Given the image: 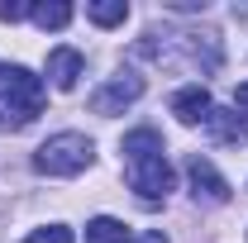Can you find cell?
Returning a JSON list of instances; mask_svg holds the SVG:
<instances>
[{
	"label": "cell",
	"mask_w": 248,
	"mask_h": 243,
	"mask_svg": "<svg viewBox=\"0 0 248 243\" xmlns=\"http://www.w3.org/2000/svg\"><path fill=\"white\" fill-rule=\"evenodd\" d=\"M43 110V81L24 67H0V129H24Z\"/></svg>",
	"instance_id": "1"
},
{
	"label": "cell",
	"mask_w": 248,
	"mask_h": 243,
	"mask_svg": "<svg viewBox=\"0 0 248 243\" xmlns=\"http://www.w3.org/2000/svg\"><path fill=\"white\" fill-rule=\"evenodd\" d=\"M91 162V138L86 134H53L43 148L33 152V167L48 177H77Z\"/></svg>",
	"instance_id": "2"
},
{
	"label": "cell",
	"mask_w": 248,
	"mask_h": 243,
	"mask_svg": "<svg viewBox=\"0 0 248 243\" xmlns=\"http://www.w3.org/2000/svg\"><path fill=\"white\" fill-rule=\"evenodd\" d=\"M139 95H143V76L124 72V76H110V81L91 95V110H95V115H120L124 105H134Z\"/></svg>",
	"instance_id": "3"
},
{
	"label": "cell",
	"mask_w": 248,
	"mask_h": 243,
	"mask_svg": "<svg viewBox=\"0 0 248 243\" xmlns=\"http://www.w3.org/2000/svg\"><path fill=\"white\" fill-rule=\"evenodd\" d=\"M129 186L143 196V200H162L172 191V167L162 157H148V162H129Z\"/></svg>",
	"instance_id": "4"
},
{
	"label": "cell",
	"mask_w": 248,
	"mask_h": 243,
	"mask_svg": "<svg viewBox=\"0 0 248 243\" xmlns=\"http://www.w3.org/2000/svg\"><path fill=\"white\" fill-rule=\"evenodd\" d=\"M186 177L196 186V200H205V205H224V200H229V182L219 177L205 157H191V162H186Z\"/></svg>",
	"instance_id": "5"
},
{
	"label": "cell",
	"mask_w": 248,
	"mask_h": 243,
	"mask_svg": "<svg viewBox=\"0 0 248 243\" xmlns=\"http://www.w3.org/2000/svg\"><path fill=\"white\" fill-rule=\"evenodd\" d=\"M210 110H215V105H210V91H205V86H186V91L172 95V115L182 124H205Z\"/></svg>",
	"instance_id": "6"
},
{
	"label": "cell",
	"mask_w": 248,
	"mask_h": 243,
	"mask_svg": "<svg viewBox=\"0 0 248 243\" xmlns=\"http://www.w3.org/2000/svg\"><path fill=\"white\" fill-rule=\"evenodd\" d=\"M81 67H86V62H81L77 48H53V53H48V76H53L58 91H72V86H77Z\"/></svg>",
	"instance_id": "7"
},
{
	"label": "cell",
	"mask_w": 248,
	"mask_h": 243,
	"mask_svg": "<svg viewBox=\"0 0 248 243\" xmlns=\"http://www.w3.org/2000/svg\"><path fill=\"white\" fill-rule=\"evenodd\" d=\"M205 129H210V138H219V143H248V124L234 115V110H210L205 115Z\"/></svg>",
	"instance_id": "8"
},
{
	"label": "cell",
	"mask_w": 248,
	"mask_h": 243,
	"mask_svg": "<svg viewBox=\"0 0 248 243\" xmlns=\"http://www.w3.org/2000/svg\"><path fill=\"white\" fill-rule=\"evenodd\" d=\"M124 157H129V162L162 157V134H157V129H134V134H124Z\"/></svg>",
	"instance_id": "9"
},
{
	"label": "cell",
	"mask_w": 248,
	"mask_h": 243,
	"mask_svg": "<svg viewBox=\"0 0 248 243\" xmlns=\"http://www.w3.org/2000/svg\"><path fill=\"white\" fill-rule=\"evenodd\" d=\"M86 243H129V234H124V224L115 214H95L86 224Z\"/></svg>",
	"instance_id": "10"
},
{
	"label": "cell",
	"mask_w": 248,
	"mask_h": 243,
	"mask_svg": "<svg viewBox=\"0 0 248 243\" xmlns=\"http://www.w3.org/2000/svg\"><path fill=\"white\" fill-rule=\"evenodd\" d=\"M86 19H95L100 29H115V24L129 19V5H124V0H91V5H86Z\"/></svg>",
	"instance_id": "11"
},
{
	"label": "cell",
	"mask_w": 248,
	"mask_h": 243,
	"mask_svg": "<svg viewBox=\"0 0 248 243\" xmlns=\"http://www.w3.org/2000/svg\"><path fill=\"white\" fill-rule=\"evenodd\" d=\"M33 24H38V29H67V24H72V5H62V0L33 5Z\"/></svg>",
	"instance_id": "12"
},
{
	"label": "cell",
	"mask_w": 248,
	"mask_h": 243,
	"mask_svg": "<svg viewBox=\"0 0 248 243\" xmlns=\"http://www.w3.org/2000/svg\"><path fill=\"white\" fill-rule=\"evenodd\" d=\"M24 243H72V229H62V224H48V229H33Z\"/></svg>",
	"instance_id": "13"
},
{
	"label": "cell",
	"mask_w": 248,
	"mask_h": 243,
	"mask_svg": "<svg viewBox=\"0 0 248 243\" xmlns=\"http://www.w3.org/2000/svg\"><path fill=\"white\" fill-rule=\"evenodd\" d=\"M0 19H5V24H19V19H33V5H0Z\"/></svg>",
	"instance_id": "14"
},
{
	"label": "cell",
	"mask_w": 248,
	"mask_h": 243,
	"mask_svg": "<svg viewBox=\"0 0 248 243\" xmlns=\"http://www.w3.org/2000/svg\"><path fill=\"white\" fill-rule=\"evenodd\" d=\"M172 10H205V0H167Z\"/></svg>",
	"instance_id": "15"
},
{
	"label": "cell",
	"mask_w": 248,
	"mask_h": 243,
	"mask_svg": "<svg viewBox=\"0 0 248 243\" xmlns=\"http://www.w3.org/2000/svg\"><path fill=\"white\" fill-rule=\"evenodd\" d=\"M134 243H167V234H157V229H148V234H139Z\"/></svg>",
	"instance_id": "16"
},
{
	"label": "cell",
	"mask_w": 248,
	"mask_h": 243,
	"mask_svg": "<svg viewBox=\"0 0 248 243\" xmlns=\"http://www.w3.org/2000/svg\"><path fill=\"white\" fill-rule=\"evenodd\" d=\"M234 105H239V110H244V115H248V81H244V86H239V91H234Z\"/></svg>",
	"instance_id": "17"
}]
</instances>
